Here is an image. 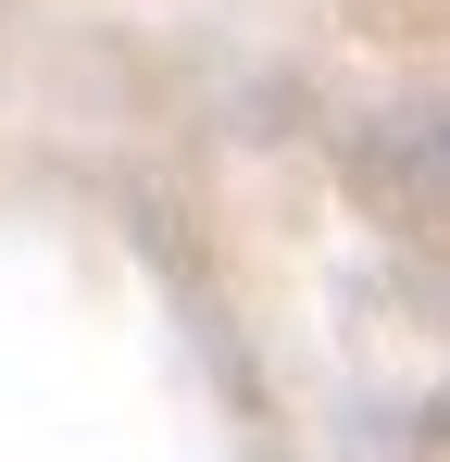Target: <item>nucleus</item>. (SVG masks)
I'll use <instances>...</instances> for the list:
<instances>
[]
</instances>
